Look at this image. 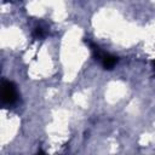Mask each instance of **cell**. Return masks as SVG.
Segmentation results:
<instances>
[{
  "label": "cell",
  "instance_id": "obj_1",
  "mask_svg": "<svg viewBox=\"0 0 155 155\" xmlns=\"http://www.w3.org/2000/svg\"><path fill=\"white\" fill-rule=\"evenodd\" d=\"M17 99L16 86L11 81H2L1 84V101L5 104H12Z\"/></svg>",
  "mask_w": 155,
  "mask_h": 155
},
{
  "label": "cell",
  "instance_id": "obj_2",
  "mask_svg": "<svg viewBox=\"0 0 155 155\" xmlns=\"http://www.w3.org/2000/svg\"><path fill=\"white\" fill-rule=\"evenodd\" d=\"M33 35H34V38H36V39H41V38H44V36L46 35V33H45V30H44L41 27H38V28H35Z\"/></svg>",
  "mask_w": 155,
  "mask_h": 155
}]
</instances>
